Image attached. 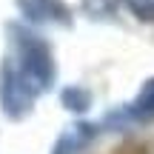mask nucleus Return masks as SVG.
<instances>
[{"instance_id":"obj_1","label":"nucleus","mask_w":154,"mask_h":154,"mask_svg":"<svg viewBox=\"0 0 154 154\" xmlns=\"http://www.w3.org/2000/svg\"><path fill=\"white\" fill-rule=\"evenodd\" d=\"M9 54L0 63V74L20 83L34 100L49 94L57 83V63L49 40L23 23H6Z\"/></svg>"},{"instance_id":"obj_5","label":"nucleus","mask_w":154,"mask_h":154,"mask_svg":"<svg viewBox=\"0 0 154 154\" xmlns=\"http://www.w3.org/2000/svg\"><path fill=\"white\" fill-rule=\"evenodd\" d=\"M60 103H63V109L66 111H74V114H86L88 109H91V103H94V97H91V91H88L86 86H66L60 91Z\"/></svg>"},{"instance_id":"obj_3","label":"nucleus","mask_w":154,"mask_h":154,"mask_svg":"<svg viewBox=\"0 0 154 154\" xmlns=\"http://www.w3.org/2000/svg\"><path fill=\"white\" fill-rule=\"evenodd\" d=\"M20 17L32 26H51V29H72L74 17L63 0H17Z\"/></svg>"},{"instance_id":"obj_2","label":"nucleus","mask_w":154,"mask_h":154,"mask_svg":"<svg viewBox=\"0 0 154 154\" xmlns=\"http://www.w3.org/2000/svg\"><path fill=\"white\" fill-rule=\"evenodd\" d=\"M154 120V77L140 86L137 97L131 103L120 106L117 111H109L100 123V128H109V131H120V128H128V126H137V123H149Z\"/></svg>"},{"instance_id":"obj_6","label":"nucleus","mask_w":154,"mask_h":154,"mask_svg":"<svg viewBox=\"0 0 154 154\" xmlns=\"http://www.w3.org/2000/svg\"><path fill=\"white\" fill-rule=\"evenodd\" d=\"M126 9L131 11L137 20L143 23H154V0H123Z\"/></svg>"},{"instance_id":"obj_7","label":"nucleus","mask_w":154,"mask_h":154,"mask_svg":"<svg viewBox=\"0 0 154 154\" xmlns=\"http://www.w3.org/2000/svg\"><path fill=\"white\" fill-rule=\"evenodd\" d=\"M83 6H86L88 17H111L117 9V0H83Z\"/></svg>"},{"instance_id":"obj_4","label":"nucleus","mask_w":154,"mask_h":154,"mask_svg":"<svg viewBox=\"0 0 154 154\" xmlns=\"http://www.w3.org/2000/svg\"><path fill=\"white\" fill-rule=\"evenodd\" d=\"M97 134H100V123L77 120V123L66 126L60 134H57L54 146H51V154H83L94 140H97Z\"/></svg>"}]
</instances>
